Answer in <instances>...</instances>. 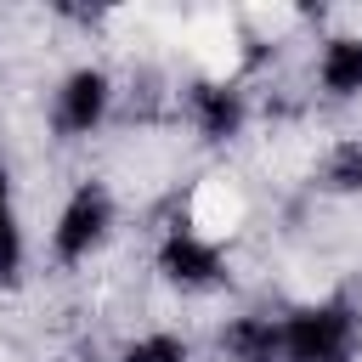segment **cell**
I'll use <instances>...</instances> for the list:
<instances>
[{
	"label": "cell",
	"instance_id": "8",
	"mask_svg": "<svg viewBox=\"0 0 362 362\" xmlns=\"http://www.w3.org/2000/svg\"><path fill=\"white\" fill-rule=\"evenodd\" d=\"M328 181L339 192H362V141H339L328 158Z\"/></svg>",
	"mask_w": 362,
	"mask_h": 362
},
{
	"label": "cell",
	"instance_id": "1",
	"mask_svg": "<svg viewBox=\"0 0 362 362\" xmlns=\"http://www.w3.org/2000/svg\"><path fill=\"white\" fill-rule=\"evenodd\" d=\"M345 351H351V311L339 300L283 317V362H345Z\"/></svg>",
	"mask_w": 362,
	"mask_h": 362
},
{
	"label": "cell",
	"instance_id": "4",
	"mask_svg": "<svg viewBox=\"0 0 362 362\" xmlns=\"http://www.w3.org/2000/svg\"><path fill=\"white\" fill-rule=\"evenodd\" d=\"M158 272L181 288H204V283L221 277V249L204 243L198 232H170L164 249H158Z\"/></svg>",
	"mask_w": 362,
	"mask_h": 362
},
{
	"label": "cell",
	"instance_id": "6",
	"mask_svg": "<svg viewBox=\"0 0 362 362\" xmlns=\"http://www.w3.org/2000/svg\"><path fill=\"white\" fill-rule=\"evenodd\" d=\"M192 113H198V130L209 141H226L243 124V96L226 85H192Z\"/></svg>",
	"mask_w": 362,
	"mask_h": 362
},
{
	"label": "cell",
	"instance_id": "2",
	"mask_svg": "<svg viewBox=\"0 0 362 362\" xmlns=\"http://www.w3.org/2000/svg\"><path fill=\"white\" fill-rule=\"evenodd\" d=\"M107 221H113V204H107V192H102V187H79V192L68 198V209L57 215V232H51L57 255H62V260H79V255H90V249L107 238Z\"/></svg>",
	"mask_w": 362,
	"mask_h": 362
},
{
	"label": "cell",
	"instance_id": "3",
	"mask_svg": "<svg viewBox=\"0 0 362 362\" xmlns=\"http://www.w3.org/2000/svg\"><path fill=\"white\" fill-rule=\"evenodd\" d=\"M102 113H107V79L96 68L68 74L62 90H57V130L62 136H90L102 124Z\"/></svg>",
	"mask_w": 362,
	"mask_h": 362
},
{
	"label": "cell",
	"instance_id": "7",
	"mask_svg": "<svg viewBox=\"0 0 362 362\" xmlns=\"http://www.w3.org/2000/svg\"><path fill=\"white\" fill-rule=\"evenodd\" d=\"M322 85L334 96H356L362 90V40H328L322 45Z\"/></svg>",
	"mask_w": 362,
	"mask_h": 362
},
{
	"label": "cell",
	"instance_id": "5",
	"mask_svg": "<svg viewBox=\"0 0 362 362\" xmlns=\"http://www.w3.org/2000/svg\"><path fill=\"white\" fill-rule=\"evenodd\" d=\"M221 351L232 362H283V322H272V317H238L221 334Z\"/></svg>",
	"mask_w": 362,
	"mask_h": 362
},
{
	"label": "cell",
	"instance_id": "10",
	"mask_svg": "<svg viewBox=\"0 0 362 362\" xmlns=\"http://www.w3.org/2000/svg\"><path fill=\"white\" fill-rule=\"evenodd\" d=\"M124 362H187V345H181V339H170V334H153V339L130 345V351H124Z\"/></svg>",
	"mask_w": 362,
	"mask_h": 362
},
{
	"label": "cell",
	"instance_id": "9",
	"mask_svg": "<svg viewBox=\"0 0 362 362\" xmlns=\"http://www.w3.org/2000/svg\"><path fill=\"white\" fill-rule=\"evenodd\" d=\"M17 255H23V243H17V221H11V204H6V170H0V277L17 272Z\"/></svg>",
	"mask_w": 362,
	"mask_h": 362
}]
</instances>
